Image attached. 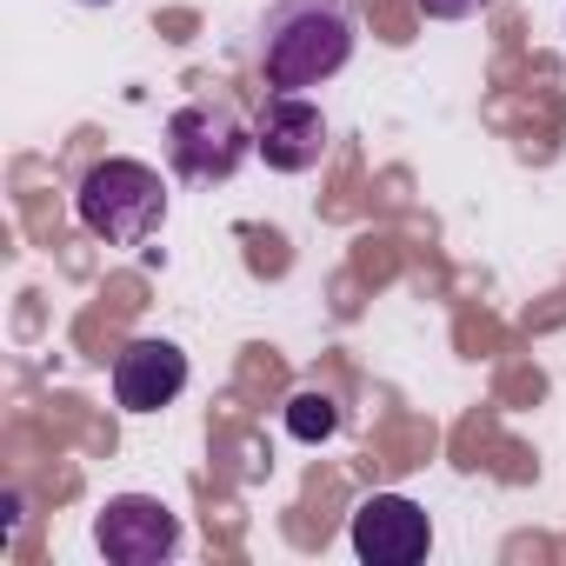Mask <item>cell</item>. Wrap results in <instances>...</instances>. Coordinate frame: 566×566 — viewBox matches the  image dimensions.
I'll return each instance as SVG.
<instances>
[{"mask_svg": "<svg viewBox=\"0 0 566 566\" xmlns=\"http://www.w3.org/2000/svg\"><path fill=\"white\" fill-rule=\"evenodd\" d=\"M167 220V187L140 160H101L81 180V227L107 247H140Z\"/></svg>", "mask_w": 566, "mask_h": 566, "instance_id": "2", "label": "cell"}, {"mask_svg": "<svg viewBox=\"0 0 566 566\" xmlns=\"http://www.w3.org/2000/svg\"><path fill=\"white\" fill-rule=\"evenodd\" d=\"M94 539L114 566H160L174 546H180V520L154 500V493H120L101 506L94 520Z\"/></svg>", "mask_w": 566, "mask_h": 566, "instance_id": "4", "label": "cell"}, {"mask_svg": "<svg viewBox=\"0 0 566 566\" xmlns=\"http://www.w3.org/2000/svg\"><path fill=\"white\" fill-rule=\"evenodd\" d=\"M427 546H433V526L407 493H374V500L354 506V553L360 559L413 566V559H427Z\"/></svg>", "mask_w": 566, "mask_h": 566, "instance_id": "6", "label": "cell"}, {"mask_svg": "<svg viewBox=\"0 0 566 566\" xmlns=\"http://www.w3.org/2000/svg\"><path fill=\"white\" fill-rule=\"evenodd\" d=\"M247 147H253V134H247L240 114L220 107V101H187V107H174V120H167V167H174L180 180H193V187L233 180V167L247 160Z\"/></svg>", "mask_w": 566, "mask_h": 566, "instance_id": "3", "label": "cell"}, {"mask_svg": "<svg viewBox=\"0 0 566 566\" xmlns=\"http://www.w3.org/2000/svg\"><path fill=\"white\" fill-rule=\"evenodd\" d=\"M354 61V14L347 0H273L260 21V74L280 94L334 81Z\"/></svg>", "mask_w": 566, "mask_h": 566, "instance_id": "1", "label": "cell"}, {"mask_svg": "<svg viewBox=\"0 0 566 566\" xmlns=\"http://www.w3.org/2000/svg\"><path fill=\"white\" fill-rule=\"evenodd\" d=\"M187 387V354L174 340H127L114 354V400L127 413H160Z\"/></svg>", "mask_w": 566, "mask_h": 566, "instance_id": "7", "label": "cell"}, {"mask_svg": "<svg viewBox=\"0 0 566 566\" xmlns=\"http://www.w3.org/2000/svg\"><path fill=\"white\" fill-rule=\"evenodd\" d=\"M480 8H493V0H420L427 21H467V14H480Z\"/></svg>", "mask_w": 566, "mask_h": 566, "instance_id": "9", "label": "cell"}, {"mask_svg": "<svg viewBox=\"0 0 566 566\" xmlns=\"http://www.w3.org/2000/svg\"><path fill=\"white\" fill-rule=\"evenodd\" d=\"M334 427H340L334 394H294V400H287V433H294V440H327Z\"/></svg>", "mask_w": 566, "mask_h": 566, "instance_id": "8", "label": "cell"}, {"mask_svg": "<svg viewBox=\"0 0 566 566\" xmlns=\"http://www.w3.org/2000/svg\"><path fill=\"white\" fill-rule=\"evenodd\" d=\"M253 154L273 174H307V167H321V154H327V114L307 94H273L260 107V120H253Z\"/></svg>", "mask_w": 566, "mask_h": 566, "instance_id": "5", "label": "cell"}]
</instances>
